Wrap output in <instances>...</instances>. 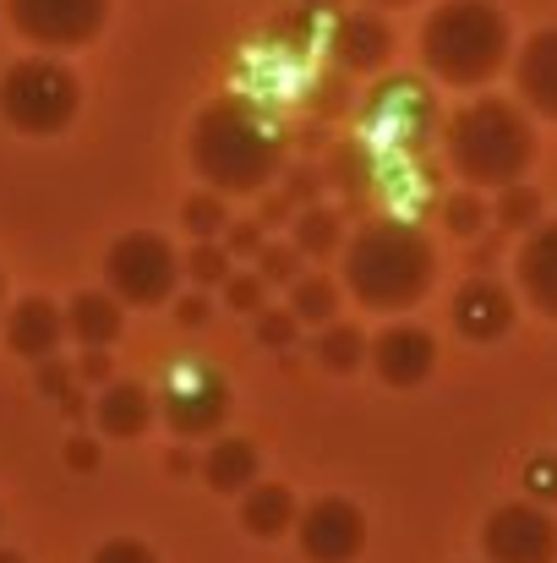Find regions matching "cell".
I'll return each mask as SVG.
<instances>
[{
  "mask_svg": "<svg viewBox=\"0 0 557 563\" xmlns=\"http://www.w3.org/2000/svg\"><path fill=\"white\" fill-rule=\"evenodd\" d=\"M191 165L219 197L263 191L279 176V137L246 99H213L191 121Z\"/></svg>",
  "mask_w": 557,
  "mask_h": 563,
  "instance_id": "1",
  "label": "cell"
},
{
  "mask_svg": "<svg viewBox=\"0 0 557 563\" xmlns=\"http://www.w3.org/2000/svg\"><path fill=\"white\" fill-rule=\"evenodd\" d=\"M437 279L432 241L404 219H371L345 246V285L371 312H404L415 307Z\"/></svg>",
  "mask_w": 557,
  "mask_h": 563,
  "instance_id": "2",
  "label": "cell"
},
{
  "mask_svg": "<svg viewBox=\"0 0 557 563\" xmlns=\"http://www.w3.org/2000/svg\"><path fill=\"white\" fill-rule=\"evenodd\" d=\"M536 159L531 115L514 99H470L448 121V165L470 187H514Z\"/></svg>",
  "mask_w": 557,
  "mask_h": 563,
  "instance_id": "3",
  "label": "cell"
},
{
  "mask_svg": "<svg viewBox=\"0 0 557 563\" xmlns=\"http://www.w3.org/2000/svg\"><path fill=\"white\" fill-rule=\"evenodd\" d=\"M509 49H514V33L492 0H443L421 22V60L454 88L492 82L503 71Z\"/></svg>",
  "mask_w": 557,
  "mask_h": 563,
  "instance_id": "4",
  "label": "cell"
},
{
  "mask_svg": "<svg viewBox=\"0 0 557 563\" xmlns=\"http://www.w3.org/2000/svg\"><path fill=\"white\" fill-rule=\"evenodd\" d=\"M82 110V82L66 60L55 55H27L16 66H5L0 77V115L11 132L22 137H55L77 121Z\"/></svg>",
  "mask_w": 557,
  "mask_h": 563,
  "instance_id": "5",
  "label": "cell"
},
{
  "mask_svg": "<svg viewBox=\"0 0 557 563\" xmlns=\"http://www.w3.org/2000/svg\"><path fill=\"white\" fill-rule=\"evenodd\" d=\"M104 285L121 307H165L181 285V252L159 230H126L104 252Z\"/></svg>",
  "mask_w": 557,
  "mask_h": 563,
  "instance_id": "6",
  "label": "cell"
},
{
  "mask_svg": "<svg viewBox=\"0 0 557 563\" xmlns=\"http://www.w3.org/2000/svg\"><path fill=\"white\" fill-rule=\"evenodd\" d=\"M11 27L38 49H82L99 38L110 0H5Z\"/></svg>",
  "mask_w": 557,
  "mask_h": 563,
  "instance_id": "7",
  "label": "cell"
},
{
  "mask_svg": "<svg viewBox=\"0 0 557 563\" xmlns=\"http://www.w3.org/2000/svg\"><path fill=\"white\" fill-rule=\"evenodd\" d=\"M487 563H553L557 559V520L542 504H503L481 526Z\"/></svg>",
  "mask_w": 557,
  "mask_h": 563,
  "instance_id": "8",
  "label": "cell"
},
{
  "mask_svg": "<svg viewBox=\"0 0 557 563\" xmlns=\"http://www.w3.org/2000/svg\"><path fill=\"white\" fill-rule=\"evenodd\" d=\"M296 537L312 563H350L367 548V515L350 498H318L296 515Z\"/></svg>",
  "mask_w": 557,
  "mask_h": 563,
  "instance_id": "9",
  "label": "cell"
},
{
  "mask_svg": "<svg viewBox=\"0 0 557 563\" xmlns=\"http://www.w3.org/2000/svg\"><path fill=\"white\" fill-rule=\"evenodd\" d=\"M367 356L388 388H415L437 367V340L426 329H415V323H388L367 345Z\"/></svg>",
  "mask_w": 557,
  "mask_h": 563,
  "instance_id": "10",
  "label": "cell"
},
{
  "mask_svg": "<svg viewBox=\"0 0 557 563\" xmlns=\"http://www.w3.org/2000/svg\"><path fill=\"white\" fill-rule=\"evenodd\" d=\"M230 416V388L219 373H186L165 388V421L176 438H208Z\"/></svg>",
  "mask_w": 557,
  "mask_h": 563,
  "instance_id": "11",
  "label": "cell"
},
{
  "mask_svg": "<svg viewBox=\"0 0 557 563\" xmlns=\"http://www.w3.org/2000/svg\"><path fill=\"white\" fill-rule=\"evenodd\" d=\"M454 329L476 345H492L514 329V296L498 279H465L454 290Z\"/></svg>",
  "mask_w": 557,
  "mask_h": 563,
  "instance_id": "12",
  "label": "cell"
},
{
  "mask_svg": "<svg viewBox=\"0 0 557 563\" xmlns=\"http://www.w3.org/2000/svg\"><path fill=\"white\" fill-rule=\"evenodd\" d=\"M66 340V312L44 296H22L11 312H5V351L22 356V362H49Z\"/></svg>",
  "mask_w": 557,
  "mask_h": 563,
  "instance_id": "13",
  "label": "cell"
},
{
  "mask_svg": "<svg viewBox=\"0 0 557 563\" xmlns=\"http://www.w3.org/2000/svg\"><path fill=\"white\" fill-rule=\"evenodd\" d=\"M520 290L525 301L557 323V219H542L536 230H525V246H520Z\"/></svg>",
  "mask_w": 557,
  "mask_h": 563,
  "instance_id": "14",
  "label": "cell"
},
{
  "mask_svg": "<svg viewBox=\"0 0 557 563\" xmlns=\"http://www.w3.org/2000/svg\"><path fill=\"white\" fill-rule=\"evenodd\" d=\"M514 82H520V99L536 115L557 121V27H542V33L525 38V49L514 60Z\"/></svg>",
  "mask_w": 557,
  "mask_h": 563,
  "instance_id": "15",
  "label": "cell"
},
{
  "mask_svg": "<svg viewBox=\"0 0 557 563\" xmlns=\"http://www.w3.org/2000/svg\"><path fill=\"white\" fill-rule=\"evenodd\" d=\"M126 329V307L110 296V290H77L66 301V334L82 345V351H104L115 345Z\"/></svg>",
  "mask_w": 557,
  "mask_h": 563,
  "instance_id": "16",
  "label": "cell"
},
{
  "mask_svg": "<svg viewBox=\"0 0 557 563\" xmlns=\"http://www.w3.org/2000/svg\"><path fill=\"white\" fill-rule=\"evenodd\" d=\"M334 49L350 71H377L393 55V27L377 11H345L339 27H334Z\"/></svg>",
  "mask_w": 557,
  "mask_h": 563,
  "instance_id": "17",
  "label": "cell"
},
{
  "mask_svg": "<svg viewBox=\"0 0 557 563\" xmlns=\"http://www.w3.org/2000/svg\"><path fill=\"white\" fill-rule=\"evenodd\" d=\"M296 515H301V509H296V493L279 487V482H252V487L241 493V526H246L252 537H263V542L296 531Z\"/></svg>",
  "mask_w": 557,
  "mask_h": 563,
  "instance_id": "18",
  "label": "cell"
},
{
  "mask_svg": "<svg viewBox=\"0 0 557 563\" xmlns=\"http://www.w3.org/2000/svg\"><path fill=\"white\" fill-rule=\"evenodd\" d=\"M257 471H263V460H257V443H246V438H213L202 454V482L213 493H246L257 482Z\"/></svg>",
  "mask_w": 557,
  "mask_h": 563,
  "instance_id": "19",
  "label": "cell"
},
{
  "mask_svg": "<svg viewBox=\"0 0 557 563\" xmlns=\"http://www.w3.org/2000/svg\"><path fill=\"white\" fill-rule=\"evenodd\" d=\"M93 416H99L104 438H143L148 421H154V394L143 383H110L99 394V410Z\"/></svg>",
  "mask_w": 557,
  "mask_h": 563,
  "instance_id": "20",
  "label": "cell"
},
{
  "mask_svg": "<svg viewBox=\"0 0 557 563\" xmlns=\"http://www.w3.org/2000/svg\"><path fill=\"white\" fill-rule=\"evenodd\" d=\"M285 290H290L296 323H334V312H339V285H334L328 274H296Z\"/></svg>",
  "mask_w": 557,
  "mask_h": 563,
  "instance_id": "21",
  "label": "cell"
},
{
  "mask_svg": "<svg viewBox=\"0 0 557 563\" xmlns=\"http://www.w3.org/2000/svg\"><path fill=\"white\" fill-rule=\"evenodd\" d=\"M339 219L328 213V208H301L296 219H290V246L301 252V257H334L339 252Z\"/></svg>",
  "mask_w": 557,
  "mask_h": 563,
  "instance_id": "22",
  "label": "cell"
},
{
  "mask_svg": "<svg viewBox=\"0 0 557 563\" xmlns=\"http://www.w3.org/2000/svg\"><path fill=\"white\" fill-rule=\"evenodd\" d=\"M318 362L328 373H356L367 362V334L350 329V323H323V340H318Z\"/></svg>",
  "mask_w": 557,
  "mask_h": 563,
  "instance_id": "23",
  "label": "cell"
},
{
  "mask_svg": "<svg viewBox=\"0 0 557 563\" xmlns=\"http://www.w3.org/2000/svg\"><path fill=\"white\" fill-rule=\"evenodd\" d=\"M503 230H536L542 224V191L514 181V187H498V213H492Z\"/></svg>",
  "mask_w": 557,
  "mask_h": 563,
  "instance_id": "24",
  "label": "cell"
},
{
  "mask_svg": "<svg viewBox=\"0 0 557 563\" xmlns=\"http://www.w3.org/2000/svg\"><path fill=\"white\" fill-rule=\"evenodd\" d=\"M181 224L197 235V241H219V235H224V224H230L224 197H219V191H197V197H186L181 202Z\"/></svg>",
  "mask_w": 557,
  "mask_h": 563,
  "instance_id": "25",
  "label": "cell"
},
{
  "mask_svg": "<svg viewBox=\"0 0 557 563\" xmlns=\"http://www.w3.org/2000/svg\"><path fill=\"white\" fill-rule=\"evenodd\" d=\"M230 263H235V257H230L219 241H197L191 257H181V274L191 279V285H224V279L235 274Z\"/></svg>",
  "mask_w": 557,
  "mask_h": 563,
  "instance_id": "26",
  "label": "cell"
},
{
  "mask_svg": "<svg viewBox=\"0 0 557 563\" xmlns=\"http://www.w3.org/2000/svg\"><path fill=\"white\" fill-rule=\"evenodd\" d=\"M443 224H448L454 235H481V224H487V202L476 197V187L443 202Z\"/></svg>",
  "mask_w": 557,
  "mask_h": 563,
  "instance_id": "27",
  "label": "cell"
},
{
  "mask_svg": "<svg viewBox=\"0 0 557 563\" xmlns=\"http://www.w3.org/2000/svg\"><path fill=\"white\" fill-rule=\"evenodd\" d=\"M252 274H257L263 285H290V279L301 274V252H296V246H263Z\"/></svg>",
  "mask_w": 557,
  "mask_h": 563,
  "instance_id": "28",
  "label": "cell"
},
{
  "mask_svg": "<svg viewBox=\"0 0 557 563\" xmlns=\"http://www.w3.org/2000/svg\"><path fill=\"white\" fill-rule=\"evenodd\" d=\"M296 334H301V323H296L290 307H263V312H257V340H263L268 351H285Z\"/></svg>",
  "mask_w": 557,
  "mask_h": 563,
  "instance_id": "29",
  "label": "cell"
},
{
  "mask_svg": "<svg viewBox=\"0 0 557 563\" xmlns=\"http://www.w3.org/2000/svg\"><path fill=\"white\" fill-rule=\"evenodd\" d=\"M224 301H230V312H263L268 285H263L257 274H230V279H224Z\"/></svg>",
  "mask_w": 557,
  "mask_h": 563,
  "instance_id": "30",
  "label": "cell"
},
{
  "mask_svg": "<svg viewBox=\"0 0 557 563\" xmlns=\"http://www.w3.org/2000/svg\"><path fill=\"white\" fill-rule=\"evenodd\" d=\"M88 563H159V553L148 542H137V537H110Z\"/></svg>",
  "mask_w": 557,
  "mask_h": 563,
  "instance_id": "31",
  "label": "cell"
},
{
  "mask_svg": "<svg viewBox=\"0 0 557 563\" xmlns=\"http://www.w3.org/2000/svg\"><path fill=\"white\" fill-rule=\"evenodd\" d=\"M230 257H257L268 241H263V224H252V219H241V224H224V241H219Z\"/></svg>",
  "mask_w": 557,
  "mask_h": 563,
  "instance_id": "32",
  "label": "cell"
},
{
  "mask_svg": "<svg viewBox=\"0 0 557 563\" xmlns=\"http://www.w3.org/2000/svg\"><path fill=\"white\" fill-rule=\"evenodd\" d=\"M525 482H531V493H536V498H547V504H553L557 498V460H547V454H542V460H531Z\"/></svg>",
  "mask_w": 557,
  "mask_h": 563,
  "instance_id": "33",
  "label": "cell"
},
{
  "mask_svg": "<svg viewBox=\"0 0 557 563\" xmlns=\"http://www.w3.org/2000/svg\"><path fill=\"white\" fill-rule=\"evenodd\" d=\"M33 367H38V388H44V394H66V383H71V367H60L55 356H49V362H33Z\"/></svg>",
  "mask_w": 557,
  "mask_h": 563,
  "instance_id": "34",
  "label": "cell"
},
{
  "mask_svg": "<svg viewBox=\"0 0 557 563\" xmlns=\"http://www.w3.org/2000/svg\"><path fill=\"white\" fill-rule=\"evenodd\" d=\"M202 318H208V301H202V296H186L181 301V323H202Z\"/></svg>",
  "mask_w": 557,
  "mask_h": 563,
  "instance_id": "35",
  "label": "cell"
},
{
  "mask_svg": "<svg viewBox=\"0 0 557 563\" xmlns=\"http://www.w3.org/2000/svg\"><path fill=\"white\" fill-rule=\"evenodd\" d=\"M110 373V356H104V351H88V356H82V377H104Z\"/></svg>",
  "mask_w": 557,
  "mask_h": 563,
  "instance_id": "36",
  "label": "cell"
},
{
  "mask_svg": "<svg viewBox=\"0 0 557 563\" xmlns=\"http://www.w3.org/2000/svg\"><path fill=\"white\" fill-rule=\"evenodd\" d=\"M66 460H71V465H93V460H99V449H93V443H71V449H66Z\"/></svg>",
  "mask_w": 557,
  "mask_h": 563,
  "instance_id": "37",
  "label": "cell"
},
{
  "mask_svg": "<svg viewBox=\"0 0 557 563\" xmlns=\"http://www.w3.org/2000/svg\"><path fill=\"white\" fill-rule=\"evenodd\" d=\"M0 563H22V559H16V553H0Z\"/></svg>",
  "mask_w": 557,
  "mask_h": 563,
  "instance_id": "38",
  "label": "cell"
},
{
  "mask_svg": "<svg viewBox=\"0 0 557 563\" xmlns=\"http://www.w3.org/2000/svg\"><path fill=\"white\" fill-rule=\"evenodd\" d=\"M377 5H410V0H377Z\"/></svg>",
  "mask_w": 557,
  "mask_h": 563,
  "instance_id": "39",
  "label": "cell"
},
{
  "mask_svg": "<svg viewBox=\"0 0 557 563\" xmlns=\"http://www.w3.org/2000/svg\"><path fill=\"white\" fill-rule=\"evenodd\" d=\"M0 307H5V274H0Z\"/></svg>",
  "mask_w": 557,
  "mask_h": 563,
  "instance_id": "40",
  "label": "cell"
}]
</instances>
